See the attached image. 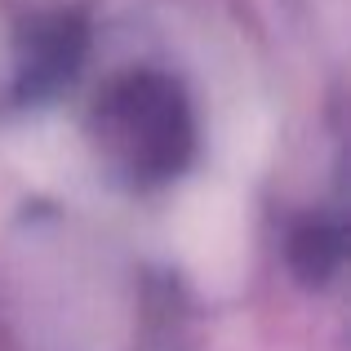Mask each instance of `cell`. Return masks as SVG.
Returning a JSON list of instances; mask_svg holds the SVG:
<instances>
[{
	"label": "cell",
	"instance_id": "obj_1",
	"mask_svg": "<svg viewBox=\"0 0 351 351\" xmlns=\"http://www.w3.org/2000/svg\"><path fill=\"white\" fill-rule=\"evenodd\" d=\"M94 138L116 173L152 187L187 169L196 152V120L178 80L143 67L107 85L94 112Z\"/></svg>",
	"mask_w": 351,
	"mask_h": 351
},
{
	"label": "cell",
	"instance_id": "obj_2",
	"mask_svg": "<svg viewBox=\"0 0 351 351\" xmlns=\"http://www.w3.org/2000/svg\"><path fill=\"white\" fill-rule=\"evenodd\" d=\"M289 258L307 280H325V276H334L338 263H343V236H338L334 227H325V223H311V227H302V232L293 236Z\"/></svg>",
	"mask_w": 351,
	"mask_h": 351
}]
</instances>
